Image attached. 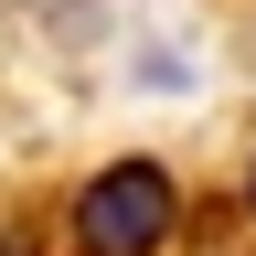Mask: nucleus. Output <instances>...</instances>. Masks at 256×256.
Masks as SVG:
<instances>
[{"label":"nucleus","instance_id":"nucleus-1","mask_svg":"<svg viewBox=\"0 0 256 256\" xmlns=\"http://www.w3.org/2000/svg\"><path fill=\"white\" fill-rule=\"evenodd\" d=\"M182 192L160 160H107L86 192H75V246L86 256H160V235H171Z\"/></svg>","mask_w":256,"mask_h":256},{"label":"nucleus","instance_id":"nucleus-2","mask_svg":"<svg viewBox=\"0 0 256 256\" xmlns=\"http://www.w3.org/2000/svg\"><path fill=\"white\" fill-rule=\"evenodd\" d=\"M0 256H32V246H22V235H0Z\"/></svg>","mask_w":256,"mask_h":256},{"label":"nucleus","instance_id":"nucleus-3","mask_svg":"<svg viewBox=\"0 0 256 256\" xmlns=\"http://www.w3.org/2000/svg\"><path fill=\"white\" fill-rule=\"evenodd\" d=\"M246 214H256V160H246Z\"/></svg>","mask_w":256,"mask_h":256}]
</instances>
